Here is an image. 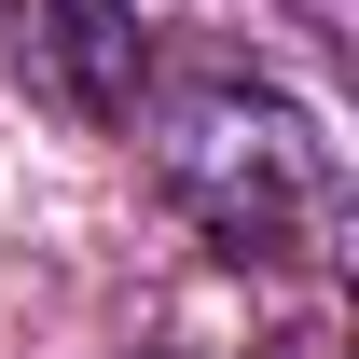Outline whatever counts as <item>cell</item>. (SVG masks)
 Masks as SVG:
<instances>
[{
  "label": "cell",
  "instance_id": "obj_1",
  "mask_svg": "<svg viewBox=\"0 0 359 359\" xmlns=\"http://www.w3.org/2000/svg\"><path fill=\"white\" fill-rule=\"evenodd\" d=\"M138 138H152L166 208L208 235V249H235V263H318V249L346 235V166H332L318 111H290V97L249 83V69H180V83H152L138 97Z\"/></svg>",
  "mask_w": 359,
  "mask_h": 359
},
{
  "label": "cell",
  "instance_id": "obj_2",
  "mask_svg": "<svg viewBox=\"0 0 359 359\" xmlns=\"http://www.w3.org/2000/svg\"><path fill=\"white\" fill-rule=\"evenodd\" d=\"M14 69L69 125H125L138 111V14L125 0H14Z\"/></svg>",
  "mask_w": 359,
  "mask_h": 359
}]
</instances>
